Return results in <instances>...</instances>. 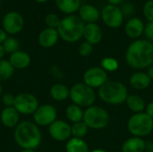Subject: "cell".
<instances>
[{
    "label": "cell",
    "mask_w": 153,
    "mask_h": 152,
    "mask_svg": "<svg viewBox=\"0 0 153 152\" xmlns=\"http://www.w3.org/2000/svg\"><path fill=\"white\" fill-rule=\"evenodd\" d=\"M2 100L5 107H13L15 102V96L11 93H5L2 98Z\"/></svg>",
    "instance_id": "obj_34"
},
{
    "label": "cell",
    "mask_w": 153,
    "mask_h": 152,
    "mask_svg": "<svg viewBox=\"0 0 153 152\" xmlns=\"http://www.w3.org/2000/svg\"><path fill=\"white\" fill-rule=\"evenodd\" d=\"M79 16L81 19L87 23H94L100 18V11L98 8L91 4H83L81 5L79 9Z\"/></svg>",
    "instance_id": "obj_19"
},
{
    "label": "cell",
    "mask_w": 153,
    "mask_h": 152,
    "mask_svg": "<svg viewBox=\"0 0 153 152\" xmlns=\"http://www.w3.org/2000/svg\"><path fill=\"white\" fill-rule=\"evenodd\" d=\"M134 7L130 3H126V4H123V6L121 8V11H122L124 15H130V14H132L134 13Z\"/></svg>",
    "instance_id": "obj_36"
},
{
    "label": "cell",
    "mask_w": 153,
    "mask_h": 152,
    "mask_svg": "<svg viewBox=\"0 0 153 152\" xmlns=\"http://www.w3.org/2000/svg\"><path fill=\"white\" fill-rule=\"evenodd\" d=\"M152 80L148 73L143 72H136L130 77V84L136 90H145L151 85Z\"/></svg>",
    "instance_id": "obj_20"
},
{
    "label": "cell",
    "mask_w": 153,
    "mask_h": 152,
    "mask_svg": "<svg viewBox=\"0 0 153 152\" xmlns=\"http://www.w3.org/2000/svg\"><path fill=\"white\" fill-rule=\"evenodd\" d=\"M148 75L149 77L151 78V80H153V65L152 66L149 67V70H148Z\"/></svg>",
    "instance_id": "obj_41"
},
{
    "label": "cell",
    "mask_w": 153,
    "mask_h": 152,
    "mask_svg": "<svg viewBox=\"0 0 153 152\" xmlns=\"http://www.w3.org/2000/svg\"><path fill=\"white\" fill-rule=\"evenodd\" d=\"M83 114L84 112L82 111V108L75 104L68 106L65 110V115L67 119L74 124L82 122L83 119Z\"/></svg>",
    "instance_id": "obj_26"
},
{
    "label": "cell",
    "mask_w": 153,
    "mask_h": 152,
    "mask_svg": "<svg viewBox=\"0 0 153 152\" xmlns=\"http://www.w3.org/2000/svg\"><path fill=\"white\" fill-rule=\"evenodd\" d=\"M2 95V86H1V83H0V97Z\"/></svg>",
    "instance_id": "obj_46"
},
{
    "label": "cell",
    "mask_w": 153,
    "mask_h": 152,
    "mask_svg": "<svg viewBox=\"0 0 153 152\" xmlns=\"http://www.w3.org/2000/svg\"><path fill=\"white\" fill-rule=\"evenodd\" d=\"M99 96L103 102L110 105H120L126 101L128 90L120 82H108L99 89Z\"/></svg>",
    "instance_id": "obj_4"
},
{
    "label": "cell",
    "mask_w": 153,
    "mask_h": 152,
    "mask_svg": "<svg viewBox=\"0 0 153 152\" xmlns=\"http://www.w3.org/2000/svg\"><path fill=\"white\" fill-rule=\"evenodd\" d=\"M88 130H89V127L86 125V124L83 121L78 122L72 125V135L74 138L82 139L87 134Z\"/></svg>",
    "instance_id": "obj_28"
},
{
    "label": "cell",
    "mask_w": 153,
    "mask_h": 152,
    "mask_svg": "<svg viewBox=\"0 0 153 152\" xmlns=\"http://www.w3.org/2000/svg\"><path fill=\"white\" fill-rule=\"evenodd\" d=\"M145 109H146V114H147L149 116H151L153 119V101L150 102V103L147 105V107H146Z\"/></svg>",
    "instance_id": "obj_37"
},
{
    "label": "cell",
    "mask_w": 153,
    "mask_h": 152,
    "mask_svg": "<svg viewBox=\"0 0 153 152\" xmlns=\"http://www.w3.org/2000/svg\"><path fill=\"white\" fill-rule=\"evenodd\" d=\"M50 96L56 101H64L70 96V90L62 83H56L50 89Z\"/></svg>",
    "instance_id": "obj_23"
},
{
    "label": "cell",
    "mask_w": 153,
    "mask_h": 152,
    "mask_svg": "<svg viewBox=\"0 0 153 152\" xmlns=\"http://www.w3.org/2000/svg\"><path fill=\"white\" fill-rule=\"evenodd\" d=\"M21 152H35L33 150H22Z\"/></svg>",
    "instance_id": "obj_44"
},
{
    "label": "cell",
    "mask_w": 153,
    "mask_h": 152,
    "mask_svg": "<svg viewBox=\"0 0 153 152\" xmlns=\"http://www.w3.org/2000/svg\"><path fill=\"white\" fill-rule=\"evenodd\" d=\"M59 39V34L56 29L46 28L42 30L39 34V44L45 48H49L54 47Z\"/></svg>",
    "instance_id": "obj_14"
},
{
    "label": "cell",
    "mask_w": 153,
    "mask_h": 152,
    "mask_svg": "<svg viewBox=\"0 0 153 152\" xmlns=\"http://www.w3.org/2000/svg\"><path fill=\"white\" fill-rule=\"evenodd\" d=\"M91 152H107L105 151H103V150H94V151H92Z\"/></svg>",
    "instance_id": "obj_45"
},
{
    "label": "cell",
    "mask_w": 153,
    "mask_h": 152,
    "mask_svg": "<svg viewBox=\"0 0 153 152\" xmlns=\"http://www.w3.org/2000/svg\"><path fill=\"white\" fill-rule=\"evenodd\" d=\"M101 68L106 72H114L118 68V62L113 57H105L101 61Z\"/></svg>",
    "instance_id": "obj_30"
},
{
    "label": "cell",
    "mask_w": 153,
    "mask_h": 152,
    "mask_svg": "<svg viewBox=\"0 0 153 152\" xmlns=\"http://www.w3.org/2000/svg\"><path fill=\"white\" fill-rule=\"evenodd\" d=\"M0 119L5 127H16L20 123V114L13 107H5L1 112Z\"/></svg>",
    "instance_id": "obj_15"
},
{
    "label": "cell",
    "mask_w": 153,
    "mask_h": 152,
    "mask_svg": "<svg viewBox=\"0 0 153 152\" xmlns=\"http://www.w3.org/2000/svg\"><path fill=\"white\" fill-rule=\"evenodd\" d=\"M126 33L131 39H138L144 33L145 25L143 22L138 17H133L129 19L126 24Z\"/></svg>",
    "instance_id": "obj_16"
},
{
    "label": "cell",
    "mask_w": 153,
    "mask_h": 152,
    "mask_svg": "<svg viewBox=\"0 0 153 152\" xmlns=\"http://www.w3.org/2000/svg\"><path fill=\"white\" fill-rule=\"evenodd\" d=\"M9 62L14 69H24L30 65V56L27 52L18 50L10 55Z\"/></svg>",
    "instance_id": "obj_18"
},
{
    "label": "cell",
    "mask_w": 153,
    "mask_h": 152,
    "mask_svg": "<svg viewBox=\"0 0 153 152\" xmlns=\"http://www.w3.org/2000/svg\"><path fill=\"white\" fill-rule=\"evenodd\" d=\"M34 1H36V2H38V3H46V2H48V0H34Z\"/></svg>",
    "instance_id": "obj_43"
},
{
    "label": "cell",
    "mask_w": 153,
    "mask_h": 152,
    "mask_svg": "<svg viewBox=\"0 0 153 152\" xmlns=\"http://www.w3.org/2000/svg\"><path fill=\"white\" fill-rule=\"evenodd\" d=\"M144 34L149 41L153 42V22H149L144 29Z\"/></svg>",
    "instance_id": "obj_35"
},
{
    "label": "cell",
    "mask_w": 153,
    "mask_h": 152,
    "mask_svg": "<svg viewBox=\"0 0 153 152\" xmlns=\"http://www.w3.org/2000/svg\"><path fill=\"white\" fill-rule=\"evenodd\" d=\"M61 22V19L56 13H48L45 17V23L48 26V28H52V29H57Z\"/></svg>",
    "instance_id": "obj_31"
},
{
    "label": "cell",
    "mask_w": 153,
    "mask_h": 152,
    "mask_svg": "<svg viewBox=\"0 0 153 152\" xmlns=\"http://www.w3.org/2000/svg\"><path fill=\"white\" fill-rule=\"evenodd\" d=\"M101 18L103 22L109 28L116 29L122 25L124 22V14L121 8L117 5L107 4L101 11Z\"/></svg>",
    "instance_id": "obj_9"
},
{
    "label": "cell",
    "mask_w": 153,
    "mask_h": 152,
    "mask_svg": "<svg viewBox=\"0 0 153 152\" xmlns=\"http://www.w3.org/2000/svg\"><path fill=\"white\" fill-rule=\"evenodd\" d=\"M65 151L66 152H90L88 144L82 139L74 137L68 140Z\"/></svg>",
    "instance_id": "obj_24"
},
{
    "label": "cell",
    "mask_w": 153,
    "mask_h": 152,
    "mask_svg": "<svg viewBox=\"0 0 153 152\" xmlns=\"http://www.w3.org/2000/svg\"><path fill=\"white\" fill-rule=\"evenodd\" d=\"M55 3L62 13L69 15L79 11L81 7V0H55Z\"/></svg>",
    "instance_id": "obj_22"
},
{
    "label": "cell",
    "mask_w": 153,
    "mask_h": 152,
    "mask_svg": "<svg viewBox=\"0 0 153 152\" xmlns=\"http://www.w3.org/2000/svg\"><path fill=\"white\" fill-rule=\"evenodd\" d=\"M13 108L19 112V114L33 115L39 108V101L31 93L23 92L15 96Z\"/></svg>",
    "instance_id": "obj_8"
},
{
    "label": "cell",
    "mask_w": 153,
    "mask_h": 152,
    "mask_svg": "<svg viewBox=\"0 0 153 152\" xmlns=\"http://www.w3.org/2000/svg\"><path fill=\"white\" fill-rule=\"evenodd\" d=\"M143 14L149 22H153V0H148L143 5Z\"/></svg>",
    "instance_id": "obj_33"
},
{
    "label": "cell",
    "mask_w": 153,
    "mask_h": 152,
    "mask_svg": "<svg viewBox=\"0 0 153 152\" xmlns=\"http://www.w3.org/2000/svg\"><path fill=\"white\" fill-rule=\"evenodd\" d=\"M0 3H1V0H0Z\"/></svg>",
    "instance_id": "obj_47"
},
{
    "label": "cell",
    "mask_w": 153,
    "mask_h": 152,
    "mask_svg": "<svg viewBox=\"0 0 153 152\" xmlns=\"http://www.w3.org/2000/svg\"><path fill=\"white\" fill-rule=\"evenodd\" d=\"M124 0H108L109 4H113V5H118L120 4L123 3Z\"/></svg>",
    "instance_id": "obj_39"
},
{
    "label": "cell",
    "mask_w": 153,
    "mask_h": 152,
    "mask_svg": "<svg viewBox=\"0 0 153 152\" xmlns=\"http://www.w3.org/2000/svg\"><path fill=\"white\" fill-rule=\"evenodd\" d=\"M13 70L14 68L9 61L4 59L0 60V82L9 80L13 74Z\"/></svg>",
    "instance_id": "obj_27"
},
{
    "label": "cell",
    "mask_w": 153,
    "mask_h": 152,
    "mask_svg": "<svg viewBox=\"0 0 153 152\" xmlns=\"http://www.w3.org/2000/svg\"><path fill=\"white\" fill-rule=\"evenodd\" d=\"M16 143L23 150H35L41 142V133L35 123L22 121L18 124L13 133Z\"/></svg>",
    "instance_id": "obj_2"
},
{
    "label": "cell",
    "mask_w": 153,
    "mask_h": 152,
    "mask_svg": "<svg viewBox=\"0 0 153 152\" xmlns=\"http://www.w3.org/2000/svg\"><path fill=\"white\" fill-rule=\"evenodd\" d=\"M146 151L147 152H153V142H148L146 143Z\"/></svg>",
    "instance_id": "obj_40"
},
{
    "label": "cell",
    "mask_w": 153,
    "mask_h": 152,
    "mask_svg": "<svg viewBox=\"0 0 153 152\" xmlns=\"http://www.w3.org/2000/svg\"><path fill=\"white\" fill-rule=\"evenodd\" d=\"M82 121L89 128L103 129L109 123V115L103 108L91 106L84 111Z\"/></svg>",
    "instance_id": "obj_7"
},
{
    "label": "cell",
    "mask_w": 153,
    "mask_h": 152,
    "mask_svg": "<svg viewBox=\"0 0 153 152\" xmlns=\"http://www.w3.org/2000/svg\"><path fill=\"white\" fill-rule=\"evenodd\" d=\"M74 104L81 108H90L96 100L94 90L85 83H76L70 90L69 96Z\"/></svg>",
    "instance_id": "obj_6"
},
{
    "label": "cell",
    "mask_w": 153,
    "mask_h": 152,
    "mask_svg": "<svg viewBox=\"0 0 153 152\" xmlns=\"http://www.w3.org/2000/svg\"><path fill=\"white\" fill-rule=\"evenodd\" d=\"M83 81L86 85L92 89L100 88L108 82V74L101 67H91L83 74Z\"/></svg>",
    "instance_id": "obj_11"
},
{
    "label": "cell",
    "mask_w": 153,
    "mask_h": 152,
    "mask_svg": "<svg viewBox=\"0 0 153 152\" xmlns=\"http://www.w3.org/2000/svg\"><path fill=\"white\" fill-rule=\"evenodd\" d=\"M127 128L134 136L144 137L152 132L153 119L146 113H136L129 118Z\"/></svg>",
    "instance_id": "obj_5"
},
{
    "label": "cell",
    "mask_w": 153,
    "mask_h": 152,
    "mask_svg": "<svg viewBox=\"0 0 153 152\" xmlns=\"http://www.w3.org/2000/svg\"><path fill=\"white\" fill-rule=\"evenodd\" d=\"M7 38V33L4 30V29H0V45H2Z\"/></svg>",
    "instance_id": "obj_38"
},
{
    "label": "cell",
    "mask_w": 153,
    "mask_h": 152,
    "mask_svg": "<svg viewBox=\"0 0 153 152\" xmlns=\"http://www.w3.org/2000/svg\"><path fill=\"white\" fill-rule=\"evenodd\" d=\"M56 110L51 105L39 106L33 114V120L37 125L47 126L50 125L56 120Z\"/></svg>",
    "instance_id": "obj_12"
},
{
    "label": "cell",
    "mask_w": 153,
    "mask_h": 152,
    "mask_svg": "<svg viewBox=\"0 0 153 152\" xmlns=\"http://www.w3.org/2000/svg\"><path fill=\"white\" fill-rule=\"evenodd\" d=\"M126 59L134 69H144L153 65V43L139 39L134 41L126 49Z\"/></svg>",
    "instance_id": "obj_1"
},
{
    "label": "cell",
    "mask_w": 153,
    "mask_h": 152,
    "mask_svg": "<svg viewBox=\"0 0 153 152\" xmlns=\"http://www.w3.org/2000/svg\"><path fill=\"white\" fill-rule=\"evenodd\" d=\"M85 24L86 23L81 19L79 15L71 14L61 20L60 24L56 30L59 37L63 40L65 42L74 43L83 37Z\"/></svg>",
    "instance_id": "obj_3"
},
{
    "label": "cell",
    "mask_w": 153,
    "mask_h": 152,
    "mask_svg": "<svg viewBox=\"0 0 153 152\" xmlns=\"http://www.w3.org/2000/svg\"><path fill=\"white\" fill-rule=\"evenodd\" d=\"M83 37L91 45L99 44L102 39V30L96 22L86 23L83 30Z\"/></svg>",
    "instance_id": "obj_17"
},
{
    "label": "cell",
    "mask_w": 153,
    "mask_h": 152,
    "mask_svg": "<svg viewBox=\"0 0 153 152\" xmlns=\"http://www.w3.org/2000/svg\"><path fill=\"white\" fill-rule=\"evenodd\" d=\"M126 102L127 107L135 114L142 113L145 109V102L143 99L138 95H128Z\"/></svg>",
    "instance_id": "obj_25"
},
{
    "label": "cell",
    "mask_w": 153,
    "mask_h": 152,
    "mask_svg": "<svg viewBox=\"0 0 153 152\" xmlns=\"http://www.w3.org/2000/svg\"><path fill=\"white\" fill-rule=\"evenodd\" d=\"M146 142L140 137H133L126 140L122 145V152H143Z\"/></svg>",
    "instance_id": "obj_21"
},
{
    "label": "cell",
    "mask_w": 153,
    "mask_h": 152,
    "mask_svg": "<svg viewBox=\"0 0 153 152\" xmlns=\"http://www.w3.org/2000/svg\"><path fill=\"white\" fill-rule=\"evenodd\" d=\"M2 45H3V47H4L5 53H9V54H13V53L18 51L19 47H20L19 41L13 37H8Z\"/></svg>",
    "instance_id": "obj_29"
},
{
    "label": "cell",
    "mask_w": 153,
    "mask_h": 152,
    "mask_svg": "<svg viewBox=\"0 0 153 152\" xmlns=\"http://www.w3.org/2000/svg\"><path fill=\"white\" fill-rule=\"evenodd\" d=\"M48 132L54 140L65 142L69 140L72 135V126L63 120H56L49 125Z\"/></svg>",
    "instance_id": "obj_13"
},
{
    "label": "cell",
    "mask_w": 153,
    "mask_h": 152,
    "mask_svg": "<svg viewBox=\"0 0 153 152\" xmlns=\"http://www.w3.org/2000/svg\"><path fill=\"white\" fill-rule=\"evenodd\" d=\"M92 50H93L92 45L90 44V43L87 42V41L82 42V43L79 46V48H78L79 55L82 56H89L92 53Z\"/></svg>",
    "instance_id": "obj_32"
},
{
    "label": "cell",
    "mask_w": 153,
    "mask_h": 152,
    "mask_svg": "<svg viewBox=\"0 0 153 152\" xmlns=\"http://www.w3.org/2000/svg\"><path fill=\"white\" fill-rule=\"evenodd\" d=\"M4 54H5V51H4V49L3 47V45H0V60L3 59Z\"/></svg>",
    "instance_id": "obj_42"
},
{
    "label": "cell",
    "mask_w": 153,
    "mask_h": 152,
    "mask_svg": "<svg viewBox=\"0 0 153 152\" xmlns=\"http://www.w3.org/2000/svg\"><path fill=\"white\" fill-rule=\"evenodd\" d=\"M2 25L4 30L7 34L14 35L22 31L24 26V20L20 13L16 11H10L4 16Z\"/></svg>",
    "instance_id": "obj_10"
}]
</instances>
